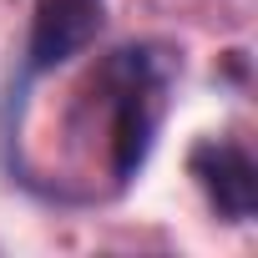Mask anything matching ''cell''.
<instances>
[{
    "label": "cell",
    "mask_w": 258,
    "mask_h": 258,
    "mask_svg": "<svg viewBox=\"0 0 258 258\" xmlns=\"http://www.w3.org/2000/svg\"><path fill=\"white\" fill-rule=\"evenodd\" d=\"M106 26V0H36L31 11V46L26 71L46 76L66 61H76Z\"/></svg>",
    "instance_id": "2"
},
{
    "label": "cell",
    "mask_w": 258,
    "mask_h": 258,
    "mask_svg": "<svg viewBox=\"0 0 258 258\" xmlns=\"http://www.w3.org/2000/svg\"><path fill=\"white\" fill-rule=\"evenodd\" d=\"M91 86L101 91V106H106L111 177H116V187H126L147 167V152L157 142L167 86H172V56H162L157 46H121L101 61Z\"/></svg>",
    "instance_id": "1"
},
{
    "label": "cell",
    "mask_w": 258,
    "mask_h": 258,
    "mask_svg": "<svg viewBox=\"0 0 258 258\" xmlns=\"http://www.w3.org/2000/svg\"><path fill=\"white\" fill-rule=\"evenodd\" d=\"M187 167H192L208 208L223 223H248L258 213V162L248 157V147L208 137V142H198L187 152Z\"/></svg>",
    "instance_id": "3"
}]
</instances>
